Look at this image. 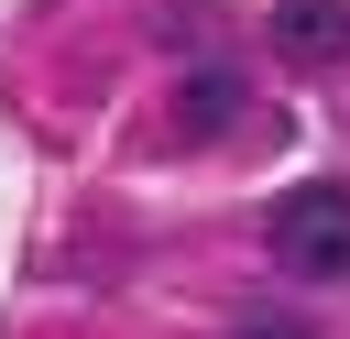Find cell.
Here are the masks:
<instances>
[{
	"mask_svg": "<svg viewBox=\"0 0 350 339\" xmlns=\"http://www.w3.org/2000/svg\"><path fill=\"white\" fill-rule=\"evenodd\" d=\"M262 241H273V262H284L295 284H350V186H295V197H273Z\"/></svg>",
	"mask_w": 350,
	"mask_h": 339,
	"instance_id": "1",
	"label": "cell"
},
{
	"mask_svg": "<svg viewBox=\"0 0 350 339\" xmlns=\"http://www.w3.org/2000/svg\"><path fill=\"white\" fill-rule=\"evenodd\" d=\"M262 44L284 66H339L350 55V0H273L262 11Z\"/></svg>",
	"mask_w": 350,
	"mask_h": 339,
	"instance_id": "2",
	"label": "cell"
},
{
	"mask_svg": "<svg viewBox=\"0 0 350 339\" xmlns=\"http://www.w3.org/2000/svg\"><path fill=\"white\" fill-rule=\"evenodd\" d=\"M241 98H252V77H241V66H219V55H197V66L175 77V131H230V120H241Z\"/></svg>",
	"mask_w": 350,
	"mask_h": 339,
	"instance_id": "3",
	"label": "cell"
},
{
	"mask_svg": "<svg viewBox=\"0 0 350 339\" xmlns=\"http://www.w3.org/2000/svg\"><path fill=\"white\" fill-rule=\"evenodd\" d=\"M230 339H306V317H295V306H252Z\"/></svg>",
	"mask_w": 350,
	"mask_h": 339,
	"instance_id": "4",
	"label": "cell"
}]
</instances>
